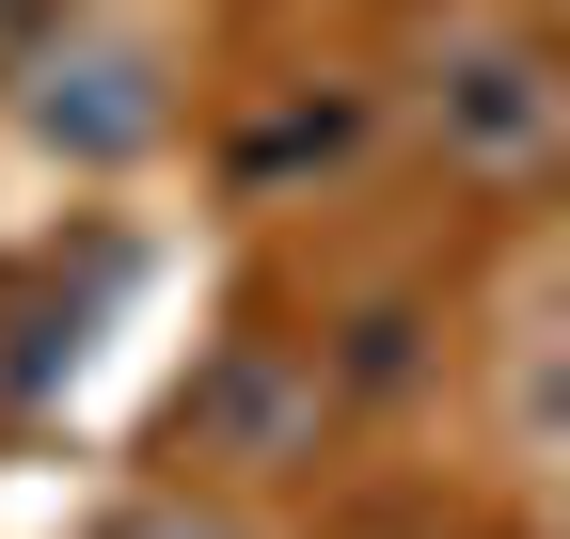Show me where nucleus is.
Segmentation results:
<instances>
[{"label":"nucleus","instance_id":"obj_1","mask_svg":"<svg viewBox=\"0 0 570 539\" xmlns=\"http://www.w3.org/2000/svg\"><path fill=\"white\" fill-rule=\"evenodd\" d=\"M554 127H570V80H554V48H539L523 17H475V32L428 48V144H444L460 175L523 190V175L554 159Z\"/></svg>","mask_w":570,"mask_h":539},{"label":"nucleus","instance_id":"obj_2","mask_svg":"<svg viewBox=\"0 0 570 539\" xmlns=\"http://www.w3.org/2000/svg\"><path fill=\"white\" fill-rule=\"evenodd\" d=\"M317 429H333V381H317V350H285V333H238V350L175 396V444L206 477H302Z\"/></svg>","mask_w":570,"mask_h":539},{"label":"nucleus","instance_id":"obj_3","mask_svg":"<svg viewBox=\"0 0 570 539\" xmlns=\"http://www.w3.org/2000/svg\"><path fill=\"white\" fill-rule=\"evenodd\" d=\"M32 127H48V144H80V159L159 144V127H175L159 48H48V63H32Z\"/></svg>","mask_w":570,"mask_h":539},{"label":"nucleus","instance_id":"obj_4","mask_svg":"<svg viewBox=\"0 0 570 539\" xmlns=\"http://www.w3.org/2000/svg\"><path fill=\"white\" fill-rule=\"evenodd\" d=\"M111 539H238V523L190 508V492H142V508H111Z\"/></svg>","mask_w":570,"mask_h":539}]
</instances>
